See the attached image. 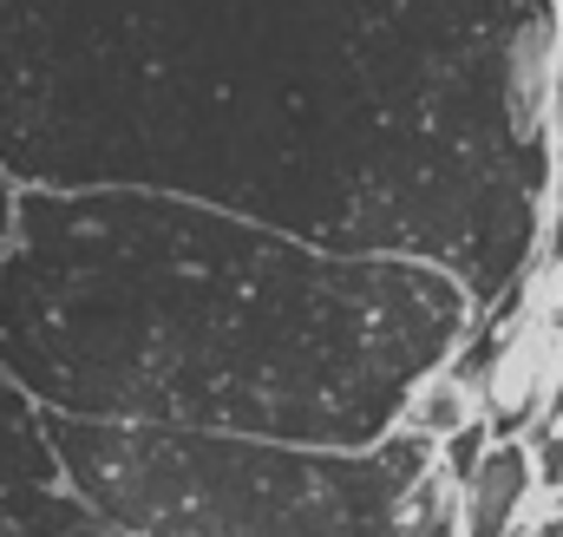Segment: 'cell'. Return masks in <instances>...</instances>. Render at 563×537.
<instances>
[{
    "label": "cell",
    "mask_w": 563,
    "mask_h": 537,
    "mask_svg": "<svg viewBox=\"0 0 563 537\" xmlns=\"http://www.w3.org/2000/svg\"><path fill=\"white\" fill-rule=\"evenodd\" d=\"M558 0H0L20 190H157L511 308L558 190Z\"/></svg>",
    "instance_id": "1"
},
{
    "label": "cell",
    "mask_w": 563,
    "mask_h": 537,
    "mask_svg": "<svg viewBox=\"0 0 563 537\" xmlns=\"http://www.w3.org/2000/svg\"><path fill=\"white\" fill-rule=\"evenodd\" d=\"M426 263L334 256L157 190H20L0 374L59 419L361 452L472 341Z\"/></svg>",
    "instance_id": "2"
},
{
    "label": "cell",
    "mask_w": 563,
    "mask_h": 537,
    "mask_svg": "<svg viewBox=\"0 0 563 537\" xmlns=\"http://www.w3.org/2000/svg\"><path fill=\"white\" fill-rule=\"evenodd\" d=\"M46 439L66 485L139 537H459L439 439L407 426L334 452L46 413Z\"/></svg>",
    "instance_id": "3"
},
{
    "label": "cell",
    "mask_w": 563,
    "mask_h": 537,
    "mask_svg": "<svg viewBox=\"0 0 563 537\" xmlns=\"http://www.w3.org/2000/svg\"><path fill=\"white\" fill-rule=\"evenodd\" d=\"M531 485H538L531 446H518V439L485 446V459L459 485V537H511L525 498H531Z\"/></svg>",
    "instance_id": "4"
},
{
    "label": "cell",
    "mask_w": 563,
    "mask_h": 537,
    "mask_svg": "<svg viewBox=\"0 0 563 537\" xmlns=\"http://www.w3.org/2000/svg\"><path fill=\"white\" fill-rule=\"evenodd\" d=\"M40 485H66L59 452L46 439V413L0 374V505L20 492H40Z\"/></svg>",
    "instance_id": "5"
},
{
    "label": "cell",
    "mask_w": 563,
    "mask_h": 537,
    "mask_svg": "<svg viewBox=\"0 0 563 537\" xmlns=\"http://www.w3.org/2000/svg\"><path fill=\"white\" fill-rule=\"evenodd\" d=\"M0 537H139L112 525L106 512H92L73 485H40L0 505Z\"/></svg>",
    "instance_id": "6"
},
{
    "label": "cell",
    "mask_w": 563,
    "mask_h": 537,
    "mask_svg": "<svg viewBox=\"0 0 563 537\" xmlns=\"http://www.w3.org/2000/svg\"><path fill=\"white\" fill-rule=\"evenodd\" d=\"M531 465L544 472L551 492H563V387L551 401V413H544V426H538V439H531Z\"/></svg>",
    "instance_id": "7"
},
{
    "label": "cell",
    "mask_w": 563,
    "mask_h": 537,
    "mask_svg": "<svg viewBox=\"0 0 563 537\" xmlns=\"http://www.w3.org/2000/svg\"><path fill=\"white\" fill-rule=\"evenodd\" d=\"M13 223H20V184H13L7 164H0V250L13 243Z\"/></svg>",
    "instance_id": "8"
}]
</instances>
